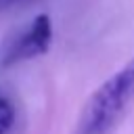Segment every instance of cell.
<instances>
[{
    "instance_id": "1",
    "label": "cell",
    "mask_w": 134,
    "mask_h": 134,
    "mask_svg": "<svg viewBox=\"0 0 134 134\" xmlns=\"http://www.w3.org/2000/svg\"><path fill=\"white\" fill-rule=\"evenodd\" d=\"M134 105V59L105 80L80 111L73 134H113Z\"/></svg>"
},
{
    "instance_id": "2",
    "label": "cell",
    "mask_w": 134,
    "mask_h": 134,
    "mask_svg": "<svg viewBox=\"0 0 134 134\" xmlns=\"http://www.w3.org/2000/svg\"><path fill=\"white\" fill-rule=\"evenodd\" d=\"M50 44H52V21L46 13H42L4 42V46L0 48V67L8 69L17 63L42 57L48 52Z\"/></svg>"
},
{
    "instance_id": "3",
    "label": "cell",
    "mask_w": 134,
    "mask_h": 134,
    "mask_svg": "<svg viewBox=\"0 0 134 134\" xmlns=\"http://www.w3.org/2000/svg\"><path fill=\"white\" fill-rule=\"evenodd\" d=\"M17 121V109L10 96L0 92V134H8Z\"/></svg>"
}]
</instances>
